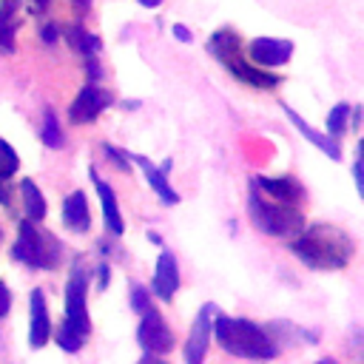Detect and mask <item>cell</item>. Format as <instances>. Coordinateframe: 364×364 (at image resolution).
<instances>
[{
  "label": "cell",
  "mask_w": 364,
  "mask_h": 364,
  "mask_svg": "<svg viewBox=\"0 0 364 364\" xmlns=\"http://www.w3.org/2000/svg\"><path fill=\"white\" fill-rule=\"evenodd\" d=\"M60 256H63V247L51 233H37L34 222H28V219L20 222L17 242H14V259H20L28 267L51 270L60 264Z\"/></svg>",
  "instance_id": "cell-4"
},
{
  "label": "cell",
  "mask_w": 364,
  "mask_h": 364,
  "mask_svg": "<svg viewBox=\"0 0 364 364\" xmlns=\"http://www.w3.org/2000/svg\"><path fill=\"white\" fill-rule=\"evenodd\" d=\"M136 341L148 355H165L173 347V333L154 307L142 313L139 327H136Z\"/></svg>",
  "instance_id": "cell-6"
},
{
  "label": "cell",
  "mask_w": 364,
  "mask_h": 364,
  "mask_svg": "<svg viewBox=\"0 0 364 364\" xmlns=\"http://www.w3.org/2000/svg\"><path fill=\"white\" fill-rule=\"evenodd\" d=\"M91 179L97 185V193H100V202H102V219H105V230L114 233V236H122L125 230V222H122V213H119V205H117V196L111 191V185L105 179L97 176V171L91 168Z\"/></svg>",
  "instance_id": "cell-14"
},
{
  "label": "cell",
  "mask_w": 364,
  "mask_h": 364,
  "mask_svg": "<svg viewBox=\"0 0 364 364\" xmlns=\"http://www.w3.org/2000/svg\"><path fill=\"white\" fill-rule=\"evenodd\" d=\"M250 185H253L262 196H267V199H273V202H284V205H296L299 196H301L299 182L290 179V176H276V179H270V176H256V179H250Z\"/></svg>",
  "instance_id": "cell-12"
},
{
  "label": "cell",
  "mask_w": 364,
  "mask_h": 364,
  "mask_svg": "<svg viewBox=\"0 0 364 364\" xmlns=\"http://www.w3.org/2000/svg\"><path fill=\"white\" fill-rule=\"evenodd\" d=\"M0 9H6V11H14L17 9V0H3V6Z\"/></svg>",
  "instance_id": "cell-37"
},
{
  "label": "cell",
  "mask_w": 364,
  "mask_h": 364,
  "mask_svg": "<svg viewBox=\"0 0 364 364\" xmlns=\"http://www.w3.org/2000/svg\"><path fill=\"white\" fill-rule=\"evenodd\" d=\"M9 307H11V293H9L6 282H0V318L9 316Z\"/></svg>",
  "instance_id": "cell-27"
},
{
  "label": "cell",
  "mask_w": 364,
  "mask_h": 364,
  "mask_svg": "<svg viewBox=\"0 0 364 364\" xmlns=\"http://www.w3.org/2000/svg\"><path fill=\"white\" fill-rule=\"evenodd\" d=\"M57 344L63 347V350H68V353H80L82 350V344H85V338L82 336H77L74 330H68L65 324L57 330Z\"/></svg>",
  "instance_id": "cell-24"
},
{
  "label": "cell",
  "mask_w": 364,
  "mask_h": 364,
  "mask_svg": "<svg viewBox=\"0 0 364 364\" xmlns=\"http://www.w3.org/2000/svg\"><path fill=\"white\" fill-rule=\"evenodd\" d=\"M111 102H114L111 91H105V88H100V85L88 82V85L74 97V102L68 105V119H71L74 125L94 122V119H97V117H100Z\"/></svg>",
  "instance_id": "cell-7"
},
{
  "label": "cell",
  "mask_w": 364,
  "mask_h": 364,
  "mask_svg": "<svg viewBox=\"0 0 364 364\" xmlns=\"http://www.w3.org/2000/svg\"><path fill=\"white\" fill-rule=\"evenodd\" d=\"M20 196H23L26 219H28V222H43L46 213H48V205H46V196L40 193V188H37L31 179H23V182H20Z\"/></svg>",
  "instance_id": "cell-18"
},
{
  "label": "cell",
  "mask_w": 364,
  "mask_h": 364,
  "mask_svg": "<svg viewBox=\"0 0 364 364\" xmlns=\"http://www.w3.org/2000/svg\"><path fill=\"white\" fill-rule=\"evenodd\" d=\"M31 330H28V344L34 350H40L46 341H48V333H51V318H48V307H46V296L43 290H31Z\"/></svg>",
  "instance_id": "cell-13"
},
{
  "label": "cell",
  "mask_w": 364,
  "mask_h": 364,
  "mask_svg": "<svg viewBox=\"0 0 364 364\" xmlns=\"http://www.w3.org/2000/svg\"><path fill=\"white\" fill-rule=\"evenodd\" d=\"M316 364H338V361H333V358H318Z\"/></svg>",
  "instance_id": "cell-38"
},
{
  "label": "cell",
  "mask_w": 364,
  "mask_h": 364,
  "mask_svg": "<svg viewBox=\"0 0 364 364\" xmlns=\"http://www.w3.org/2000/svg\"><path fill=\"white\" fill-rule=\"evenodd\" d=\"M247 213H250L253 225L267 236H287L293 230H301V213L296 205L273 202V199L262 196L253 185H250V196H247Z\"/></svg>",
  "instance_id": "cell-3"
},
{
  "label": "cell",
  "mask_w": 364,
  "mask_h": 364,
  "mask_svg": "<svg viewBox=\"0 0 364 364\" xmlns=\"http://www.w3.org/2000/svg\"><path fill=\"white\" fill-rule=\"evenodd\" d=\"M85 74H88V77H91L94 82H97V80L102 77V71H100V63L94 60V54H91V57H85Z\"/></svg>",
  "instance_id": "cell-29"
},
{
  "label": "cell",
  "mask_w": 364,
  "mask_h": 364,
  "mask_svg": "<svg viewBox=\"0 0 364 364\" xmlns=\"http://www.w3.org/2000/svg\"><path fill=\"white\" fill-rule=\"evenodd\" d=\"M65 40H68V46H74L80 54H85V57H91V54H97V48H100V37L97 34H91V31H85L82 26H65Z\"/></svg>",
  "instance_id": "cell-19"
},
{
  "label": "cell",
  "mask_w": 364,
  "mask_h": 364,
  "mask_svg": "<svg viewBox=\"0 0 364 364\" xmlns=\"http://www.w3.org/2000/svg\"><path fill=\"white\" fill-rule=\"evenodd\" d=\"M31 3H34V6H40V9H43V6H48V0H31Z\"/></svg>",
  "instance_id": "cell-39"
},
{
  "label": "cell",
  "mask_w": 364,
  "mask_h": 364,
  "mask_svg": "<svg viewBox=\"0 0 364 364\" xmlns=\"http://www.w3.org/2000/svg\"><path fill=\"white\" fill-rule=\"evenodd\" d=\"M284 114H287V119H290V122L304 134V139H307V142L318 145V151H324L330 159H341V148H338V142H336L333 136H324V134H318L316 128H310V125H307V122H304V119H301L290 105H284Z\"/></svg>",
  "instance_id": "cell-17"
},
{
  "label": "cell",
  "mask_w": 364,
  "mask_h": 364,
  "mask_svg": "<svg viewBox=\"0 0 364 364\" xmlns=\"http://www.w3.org/2000/svg\"><path fill=\"white\" fill-rule=\"evenodd\" d=\"M353 173H355V185H358V191H361V188H364V185H361V162H355Z\"/></svg>",
  "instance_id": "cell-33"
},
{
  "label": "cell",
  "mask_w": 364,
  "mask_h": 364,
  "mask_svg": "<svg viewBox=\"0 0 364 364\" xmlns=\"http://www.w3.org/2000/svg\"><path fill=\"white\" fill-rule=\"evenodd\" d=\"M131 307H134L139 316H142L145 310H151V299H148L145 287H139V284H136V287H131Z\"/></svg>",
  "instance_id": "cell-25"
},
{
  "label": "cell",
  "mask_w": 364,
  "mask_h": 364,
  "mask_svg": "<svg viewBox=\"0 0 364 364\" xmlns=\"http://www.w3.org/2000/svg\"><path fill=\"white\" fill-rule=\"evenodd\" d=\"M239 51H242V48H233V51H228L225 57H219V63H222L236 80H242L245 85H253V88H273V85L279 82L276 74H267V71H262V68H253Z\"/></svg>",
  "instance_id": "cell-10"
},
{
  "label": "cell",
  "mask_w": 364,
  "mask_h": 364,
  "mask_svg": "<svg viewBox=\"0 0 364 364\" xmlns=\"http://www.w3.org/2000/svg\"><path fill=\"white\" fill-rule=\"evenodd\" d=\"M63 222L74 233H85L91 228V213H88V202H85L82 191H74V193L65 196V202H63Z\"/></svg>",
  "instance_id": "cell-16"
},
{
  "label": "cell",
  "mask_w": 364,
  "mask_h": 364,
  "mask_svg": "<svg viewBox=\"0 0 364 364\" xmlns=\"http://www.w3.org/2000/svg\"><path fill=\"white\" fill-rule=\"evenodd\" d=\"M307 267L316 270H338L347 267V262L353 259V239L333 225H313L307 230H301V236L293 242L290 247Z\"/></svg>",
  "instance_id": "cell-1"
},
{
  "label": "cell",
  "mask_w": 364,
  "mask_h": 364,
  "mask_svg": "<svg viewBox=\"0 0 364 364\" xmlns=\"http://www.w3.org/2000/svg\"><path fill=\"white\" fill-rule=\"evenodd\" d=\"M102 151H105V156H108V159H111V162H114L119 171H128V162L122 159L125 154H122L119 148H114V145H102Z\"/></svg>",
  "instance_id": "cell-26"
},
{
  "label": "cell",
  "mask_w": 364,
  "mask_h": 364,
  "mask_svg": "<svg viewBox=\"0 0 364 364\" xmlns=\"http://www.w3.org/2000/svg\"><path fill=\"white\" fill-rule=\"evenodd\" d=\"M173 37L182 40V43H191V40H193V34H191L185 26H173Z\"/></svg>",
  "instance_id": "cell-30"
},
{
  "label": "cell",
  "mask_w": 364,
  "mask_h": 364,
  "mask_svg": "<svg viewBox=\"0 0 364 364\" xmlns=\"http://www.w3.org/2000/svg\"><path fill=\"white\" fill-rule=\"evenodd\" d=\"M97 273H100V287H105L108 284V264H100Z\"/></svg>",
  "instance_id": "cell-31"
},
{
  "label": "cell",
  "mask_w": 364,
  "mask_h": 364,
  "mask_svg": "<svg viewBox=\"0 0 364 364\" xmlns=\"http://www.w3.org/2000/svg\"><path fill=\"white\" fill-rule=\"evenodd\" d=\"M139 364H165V361H159V355H148V353H145V358H142Z\"/></svg>",
  "instance_id": "cell-34"
},
{
  "label": "cell",
  "mask_w": 364,
  "mask_h": 364,
  "mask_svg": "<svg viewBox=\"0 0 364 364\" xmlns=\"http://www.w3.org/2000/svg\"><path fill=\"white\" fill-rule=\"evenodd\" d=\"M247 54L256 65L276 68V65H284L293 57V43L282 40V37H256V40L247 43Z\"/></svg>",
  "instance_id": "cell-8"
},
{
  "label": "cell",
  "mask_w": 364,
  "mask_h": 364,
  "mask_svg": "<svg viewBox=\"0 0 364 364\" xmlns=\"http://www.w3.org/2000/svg\"><path fill=\"white\" fill-rule=\"evenodd\" d=\"M347 117H350V105H347V102L333 105V111L327 114V134H330L333 139L344 134V128H347Z\"/></svg>",
  "instance_id": "cell-22"
},
{
  "label": "cell",
  "mask_w": 364,
  "mask_h": 364,
  "mask_svg": "<svg viewBox=\"0 0 364 364\" xmlns=\"http://www.w3.org/2000/svg\"><path fill=\"white\" fill-rule=\"evenodd\" d=\"M40 139L48 145V148H63V131H60V122H57V117H54V111H46V117H43V134H40Z\"/></svg>",
  "instance_id": "cell-20"
},
{
  "label": "cell",
  "mask_w": 364,
  "mask_h": 364,
  "mask_svg": "<svg viewBox=\"0 0 364 364\" xmlns=\"http://www.w3.org/2000/svg\"><path fill=\"white\" fill-rule=\"evenodd\" d=\"M136 3H139V6H145V9H156L162 0H136Z\"/></svg>",
  "instance_id": "cell-35"
},
{
  "label": "cell",
  "mask_w": 364,
  "mask_h": 364,
  "mask_svg": "<svg viewBox=\"0 0 364 364\" xmlns=\"http://www.w3.org/2000/svg\"><path fill=\"white\" fill-rule=\"evenodd\" d=\"M213 336L222 344L225 353L239 355V358H256V361H270L276 358L279 347L273 344V338L253 321L247 318H236V316H225L219 313L213 318Z\"/></svg>",
  "instance_id": "cell-2"
},
{
  "label": "cell",
  "mask_w": 364,
  "mask_h": 364,
  "mask_svg": "<svg viewBox=\"0 0 364 364\" xmlns=\"http://www.w3.org/2000/svg\"><path fill=\"white\" fill-rule=\"evenodd\" d=\"M74 6H77V11H80V14H85V11L91 9V0H74Z\"/></svg>",
  "instance_id": "cell-32"
},
{
  "label": "cell",
  "mask_w": 364,
  "mask_h": 364,
  "mask_svg": "<svg viewBox=\"0 0 364 364\" xmlns=\"http://www.w3.org/2000/svg\"><path fill=\"white\" fill-rule=\"evenodd\" d=\"M20 159H17V151L0 136V179H9L14 171H17Z\"/></svg>",
  "instance_id": "cell-23"
},
{
  "label": "cell",
  "mask_w": 364,
  "mask_h": 364,
  "mask_svg": "<svg viewBox=\"0 0 364 364\" xmlns=\"http://www.w3.org/2000/svg\"><path fill=\"white\" fill-rule=\"evenodd\" d=\"M213 313H216L213 304H205L196 313L191 336H188V344H185V361L188 364H205V353H208V341H210V327H213Z\"/></svg>",
  "instance_id": "cell-9"
},
{
  "label": "cell",
  "mask_w": 364,
  "mask_h": 364,
  "mask_svg": "<svg viewBox=\"0 0 364 364\" xmlns=\"http://www.w3.org/2000/svg\"><path fill=\"white\" fill-rule=\"evenodd\" d=\"M85 293H88V276L82 267H74V273L68 276V284H65V327L82 338L91 333V318L85 310Z\"/></svg>",
  "instance_id": "cell-5"
},
{
  "label": "cell",
  "mask_w": 364,
  "mask_h": 364,
  "mask_svg": "<svg viewBox=\"0 0 364 364\" xmlns=\"http://www.w3.org/2000/svg\"><path fill=\"white\" fill-rule=\"evenodd\" d=\"M131 159H134V162L142 168V173H145L148 185L154 188V193H156V196H159L165 205H176V202H179V193H176V191L168 185V176H165V171L171 168V162H165V168L159 171V168H156V165H154L148 156H139V154H136V156H131Z\"/></svg>",
  "instance_id": "cell-15"
},
{
  "label": "cell",
  "mask_w": 364,
  "mask_h": 364,
  "mask_svg": "<svg viewBox=\"0 0 364 364\" xmlns=\"http://www.w3.org/2000/svg\"><path fill=\"white\" fill-rule=\"evenodd\" d=\"M14 31H17L14 11L0 9V51H6V54L14 51Z\"/></svg>",
  "instance_id": "cell-21"
},
{
  "label": "cell",
  "mask_w": 364,
  "mask_h": 364,
  "mask_svg": "<svg viewBox=\"0 0 364 364\" xmlns=\"http://www.w3.org/2000/svg\"><path fill=\"white\" fill-rule=\"evenodd\" d=\"M0 202H3V205H9V193H6V185H3V179H0Z\"/></svg>",
  "instance_id": "cell-36"
},
{
  "label": "cell",
  "mask_w": 364,
  "mask_h": 364,
  "mask_svg": "<svg viewBox=\"0 0 364 364\" xmlns=\"http://www.w3.org/2000/svg\"><path fill=\"white\" fill-rule=\"evenodd\" d=\"M40 37H43V43L54 46V43H57V26H54V23H46V26L40 28Z\"/></svg>",
  "instance_id": "cell-28"
},
{
  "label": "cell",
  "mask_w": 364,
  "mask_h": 364,
  "mask_svg": "<svg viewBox=\"0 0 364 364\" xmlns=\"http://www.w3.org/2000/svg\"><path fill=\"white\" fill-rule=\"evenodd\" d=\"M176 287H179V264L171 250H162L154 270V296H159V301H171Z\"/></svg>",
  "instance_id": "cell-11"
}]
</instances>
